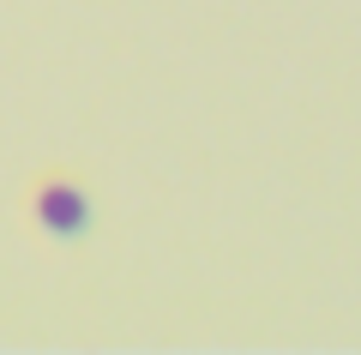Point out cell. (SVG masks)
<instances>
[{"mask_svg": "<svg viewBox=\"0 0 361 355\" xmlns=\"http://www.w3.org/2000/svg\"><path fill=\"white\" fill-rule=\"evenodd\" d=\"M37 217H42V229H54V235H78L85 217H90V205H85V193H78V187L49 181V187L37 193Z\"/></svg>", "mask_w": 361, "mask_h": 355, "instance_id": "cell-1", "label": "cell"}]
</instances>
